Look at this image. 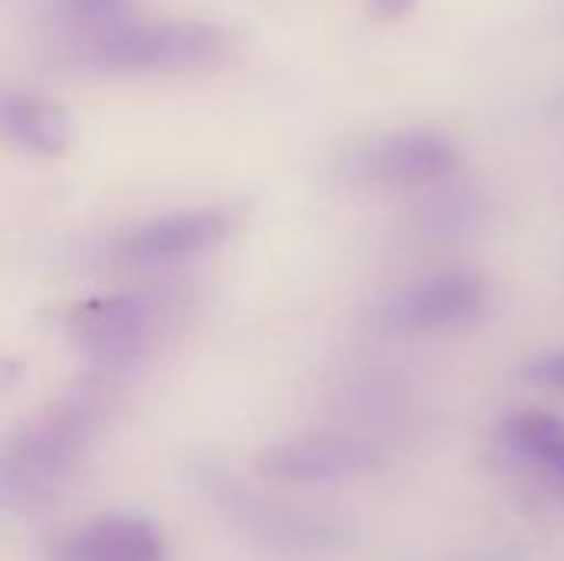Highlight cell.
<instances>
[{
  "label": "cell",
  "instance_id": "6da1fadb",
  "mask_svg": "<svg viewBox=\"0 0 564 561\" xmlns=\"http://www.w3.org/2000/svg\"><path fill=\"white\" fill-rule=\"evenodd\" d=\"M228 50V33L215 23L165 20L119 26L86 50V63L116 73H159L215 63Z\"/></svg>",
  "mask_w": 564,
  "mask_h": 561
},
{
  "label": "cell",
  "instance_id": "7a4b0ae2",
  "mask_svg": "<svg viewBox=\"0 0 564 561\" xmlns=\"http://www.w3.org/2000/svg\"><path fill=\"white\" fill-rule=\"evenodd\" d=\"M463 155L459 145L423 126L397 129L380 139H370L350 159L344 162L347 175L357 182H373V185H426L453 175L459 169Z\"/></svg>",
  "mask_w": 564,
  "mask_h": 561
},
{
  "label": "cell",
  "instance_id": "3957f363",
  "mask_svg": "<svg viewBox=\"0 0 564 561\" xmlns=\"http://www.w3.org/2000/svg\"><path fill=\"white\" fill-rule=\"evenodd\" d=\"M489 298V284L479 271H443L390 294L373 324L393 334H426L473 321Z\"/></svg>",
  "mask_w": 564,
  "mask_h": 561
},
{
  "label": "cell",
  "instance_id": "277c9868",
  "mask_svg": "<svg viewBox=\"0 0 564 561\" xmlns=\"http://www.w3.org/2000/svg\"><path fill=\"white\" fill-rule=\"evenodd\" d=\"M380 453L373 443L354 433L314 430L278 443H268L254 456V470L271 479L291 483H334L377 470Z\"/></svg>",
  "mask_w": 564,
  "mask_h": 561
},
{
  "label": "cell",
  "instance_id": "5b68a950",
  "mask_svg": "<svg viewBox=\"0 0 564 561\" xmlns=\"http://www.w3.org/2000/svg\"><path fill=\"white\" fill-rule=\"evenodd\" d=\"M212 489H215V503L218 509L241 529H248V536H254L258 542L281 549V552H330L344 542V529L324 516H311V513H297V509H284L278 503H264L258 496H251L248 489L235 486L225 476H208Z\"/></svg>",
  "mask_w": 564,
  "mask_h": 561
},
{
  "label": "cell",
  "instance_id": "8992f818",
  "mask_svg": "<svg viewBox=\"0 0 564 561\" xmlns=\"http://www.w3.org/2000/svg\"><path fill=\"white\" fill-rule=\"evenodd\" d=\"M235 228V215L228 208H188V212H172L152 222L135 225L126 231L112 258L126 268H155V265H172L182 258H195L215 245H221Z\"/></svg>",
  "mask_w": 564,
  "mask_h": 561
},
{
  "label": "cell",
  "instance_id": "52a82bcc",
  "mask_svg": "<svg viewBox=\"0 0 564 561\" xmlns=\"http://www.w3.org/2000/svg\"><path fill=\"white\" fill-rule=\"evenodd\" d=\"M50 561H169V542L142 516L106 513L69 529L53 546Z\"/></svg>",
  "mask_w": 564,
  "mask_h": 561
},
{
  "label": "cell",
  "instance_id": "ba28073f",
  "mask_svg": "<svg viewBox=\"0 0 564 561\" xmlns=\"http://www.w3.org/2000/svg\"><path fill=\"white\" fill-rule=\"evenodd\" d=\"M0 126L10 142L33 155H63L73 142V119L63 103L40 93H3Z\"/></svg>",
  "mask_w": 564,
  "mask_h": 561
},
{
  "label": "cell",
  "instance_id": "9c48e42d",
  "mask_svg": "<svg viewBox=\"0 0 564 561\" xmlns=\"http://www.w3.org/2000/svg\"><path fill=\"white\" fill-rule=\"evenodd\" d=\"M502 436L516 456L539 466L564 496V417L549 410H522L506 420Z\"/></svg>",
  "mask_w": 564,
  "mask_h": 561
},
{
  "label": "cell",
  "instance_id": "30bf717a",
  "mask_svg": "<svg viewBox=\"0 0 564 561\" xmlns=\"http://www.w3.org/2000/svg\"><path fill=\"white\" fill-rule=\"evenodd\" d=\"M66 13L76 17V20H89V23H99V20H112L126 10V0H63Z\"/></svg>",
  "mask_w": 564,
  "mask_h": 561
},
{
  "label": "cell",
  "instance_id": "8fae6325",
  "mask_svg": "<svg viewBox=\"0 0 564 561\" xmlns=\"http://www.w3.org/2000/svg\"><path fill=\"white\" fill-rule=\"evenodd\" d=\"M525 377L539 387H549V390H564V350L558 354H545L539 357L535 364L525 367Z\"/></svg>",
  "mask_w": 564,
  "mask_h": 561
},
{
  "label": "cell",
  "instance_id": "7c38bea8",
  "mask_svg": "<svg viewBox=\"0 0 564 561\" xmlns=\"http://www.w3.org/2000/svg\"><path fill=\"white\" fill-rule=\"evenodd\" d=\"M416 7H420V0H367L370 17H377V20H383V23L403 20V17H410Z\"/></svg>",
  "mask_w": 564,
  "mask_h": 561
}]
</instances>
